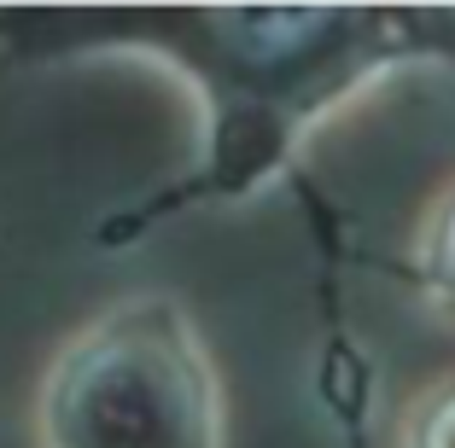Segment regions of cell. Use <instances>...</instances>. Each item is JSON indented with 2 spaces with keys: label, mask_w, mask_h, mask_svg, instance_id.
I'll list each match as a JSON object with an SVG mask.
<instances>
[{
  "label": "cell",
  "mask_w": 455,
  "mask_h": 448,
  "mask_svg": "<svg viewBox=\"0 0 455 448\" xmlns=\"http://www.w3.org/2000/svg\"><path fill=\"white\" fill-rule=\"evenodd\" d=\"M427 286L443 309H455V204L438 216V227L427 239Z\"/></svg>",
  "instance_id": "3"
},
{
  "label": "cell",
  "mask_w": 455,
  "mask_h": 448,
  "mask_svg": "<svg viewBox=\"0 0 455 448\" xmlns=\"http://www.w3.org/2000/svg\"><path fill=\"white\" fill-rule=\"evenodd\" d=\"M41 448H228V396L193 315L123 297L65 343L41 384Z\"/></svg>",
  "instance_id": "1"
},
{
  "label": "cell",
  "mask_w": 455,
  "mask_h": 448,
  "mask_svg": "<svg viewBox=\"0 0 455 448\" xmlns=\"http://www.w3.org/2000/svg\"><path fill=\"white\" fill-rule=\"evenodd\" d=\"M409 448H455V384L432 390L409 420Z\"/></svg>",
  "instance_id": "2"
}]
</instances>
